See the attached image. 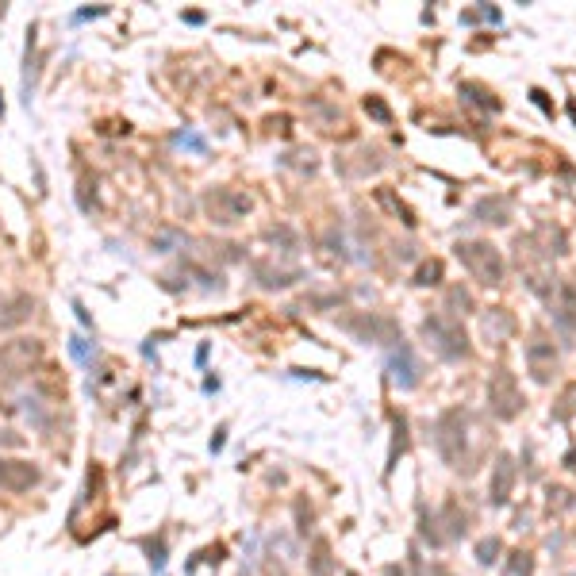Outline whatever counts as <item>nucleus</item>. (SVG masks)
I'll return each mask as SVG.
<instances>
[{
    "label": "nucleus",
    "mask_w": 576,
    "mask_h": 576,
    "mask_svg": "<svg viewBox=\"0 0 576 576\" xmlns=\"http://www.w3.org/2000/svg\"><path fill=\"white\" fill-rule=\"evenodd\" d=\"M442 280V262H423L419 265V273H415V285H423V288H430V285H438Z\"/></svg>",
    "instance_id": "aec40b11"
},
{
    "label": "nucleus",
    "mask_w": 576,
    "mask_h": 576,
    "mask_svg": "<svg viewBox=\"0 0 576 576\" xmlns=\"http://www.w3.org/2000/svg\"><path fill=\"white\" fill-rule=\"evenodd\" d=\"M568 112H573V119H576V104H568Z\"/></svg>",
    "instance_id": "e433bc0d"
},
{
    "label": "nucleus",
    "mask_w": 576,
    "mask_h": 576,
    "mask_svg": "<svg viewBox=\"0 0 576 576\" xmlns=\"http://www.w3.org/2000/svg\"><path fill=\"white\" fill-rule=\"evenodd\" d=\"M100 495H104V469H100L96 461L89 465V477H85V488H81V500H77V507H85V503H96Z\"/></svg>",
    "instance_id": "f3484780"
},
{
    "label": "nucleus",
    "mask_w": 576,
    "mask_h": 576,
    "mask_svg": "<svg viewBox=\"0 0 576 576\" xmlns=\"http://www.w3.org/2000/svg\"><path fill=\"white\" fill-rule=\"evenodd\" d=\"M388 373H392V380L403 388V392H412V388L419 384L423 369H419V362H415V350H412L407 342H396V346H392V354H388Z\"/></svg>",
    "instance_id": "1a4fd4ad"
},
{
    "label": "nucleus",
    "mask_w": 576,
    "mask_h": 576,
    "mask_svg": "<svg viewBox=\"0 0 576 576\" xmlns=\"http://www.w3.org/2000/svg\"><path fill=\"white\" fill-rule=\"evenodd\" d=\"M108 576H115V573H108Z\"/></svg>",
    "instance_id": "a19ab883"
},
{
    "label": "nucleus",
    "mask_w": 576,
    "mask_h": 576,
    "mask_svg": "<svg viewBox=\"0 0 576 576\" xmlns=\"http://www.w3.org/2000/svg\"><path fill=\"white\" fill-rule=\"evenodd\" d=\"M223 446H227V423H219V427H215V434H212V442H207V450L219 453Z\"/></svg>",
    "instance_id": "c85d7f7f"
},
{
    "label": "nucleus",
    "mask_w": 576,
    "mask_h": 576,
    "mask_svg": "<svg viewBox=\"0 0 576 576\" xmlns=\"http://www.w3.org/2000/svg\"><path fill=\"white\" fill-rule=\"evenodd\" d=\"M239 576H250V573H239Z\"/></svg>",
    "instance_id": "58836bf2"
},
{
    "label": "nucleus",
    "mask_w": 576,
    "mask_h": 576,
    "mask_svg": "<svg viewBox=\"0 0 576 576\" xmlns=\"http://www.w3.org/2000/svg\"><path fill=\"white\" fill-rule=\"evenodd\" d=\"M139 550L146 553L150 573H162V568H165V557H169V542H165L162 530H158V534H142V538H139Z\"/></svg>",
    "instance_id": "2eb2a0df"
},
{
    "label": "nucleus",
    "mask_w": 576,
    "mask_h": 576,
    "mask_svg": "<svg viewBox=\"0 0 576 576\" xmlns=\"http://www.w3.org/2000/svg\"><path fill=\"white\" fill-rule=\"evenodd\" d=\"M307 576H334V553L327 538H315L307 550Z\"/></svg>",
    "instance_id": "4468645a"
},
{
    "label": "nucleus",
    "mask_w": 576,
    "mask_h": 576,
    "mask_svg": "<svg viewBox=\"0 0 576 576\" xmlns=\"http://www.w3.org/2000/svg\"><path fill=\"white\" fill-rule=\"evenodd\" d=\"M338 327L350 330L357 342H377V346H396V342H403V338H400V327H396V319H388V315H380V312L346 315V319H338Z\"/></svg>",
    "instance_id": "20e7f679"
},
{
    "label": "nucleus",
    "mask_w": 576,
    "mask_h": 576,
    "mask_svg": "<svg viewBox=\"0 0 576 576\" xmlns=\"http://www.w3.org/2000/svg\"><path fill=\"white\" fill-rule=\"evenodd\" d=\"M423 334L434 346V354L446 357V362L469 357V338H465V327H461L457 315H427L423 319Z\"/></svg>",
    "instance_id": "7ed1b4c3"
},
{
    "label": "nucleus",
    "mask_w": 576,
    "mask_h": 576,
    "mask_svg": "<svg viewBox=\"0 0 576 576\" xmlns=\"http://www.w3.org/2000/svg\"><path fill=\"white\" fill-rule=\"evenodd\" d=\"M365 112H369L373 119H380V124H388V119H392L388 104H384V100H377V96H365Z\"/></svg>",
    "instance_id": "bb28decb"
},
{
    "label": "nucleus",
    "mask_w": 576,
    "mask_h": 576,
    "mask_svg": "<svg viewBox=\"0 0 576 576\" xmlns=\"http://www.w3.org/2000/svg\"><path fill=\"white\" fill-rule=\"evenodd\" d=\"M42 357V342L39 338H12V342L0 346V377H24V373H31V365Z\"/></svg>",
    "instance_id": "0eeeda50"
},
{
    "label": "nucleus",
    "mask_w": 576,
    "mask_h": 576,
    "mask_svg": "<svg viewBox=\"0 0 576 576\" xmlns=\"http://www.w3.org/2000/svg\"><path fill=\"white\" fill-rule=\"evenodd\" d=\"M434 446L442 453L446 465L453 469H473V453H469V415L461 412V407H450V412L438 415L434 423Z\"/></svg>",
    "instance_id": "f257e3e1"
},
{
    "label": "nucleus",
    "mask_w": 576,
    "mask_h": 576,
    "mask_svg": "<svg viewBox=\"0 0 576 576\" xmlns=\"http://www.w3.org/2000/svg\"><path fill=\"white\" fill-rule=\"evenodd\" d=\"M430 576H453V573H450V568H442V565H434V568H430Z\"/></svg>",
    "instance_id": "f704fd0d"
},
{
    "label": "nucleus",
    "mask_w": 576,
    "mask_h": 576,
    "mask_svg": "<svg viewBox=\"0 0 576 576\" xmlns=\"http://www.w3.org/2000/svg\"><path fill=\"white\" fill-rule=\"evenodd\" d=\"M503 576H534V557H530V553H523V550H515Z\"/></svg>",
    "instance_id": "a211bd4d"
},
{
    "label": "nucleus",
    "mask_w": 576,
    "mask_h": 576,
    "mask_svg": "<svg viewBox=\"0 0 576 576\" xmlns=\"http://www.w3.org/2000/svg\"><path fill=\"white\" fill-rule=\"evenodd\" d=\"M446 300H450V307H457L461 315H469L473 307H477V304H473V296L465 292V288H450V292H446Z\"/></svg>",
    "instance_id": "5701e85b"
},
{
    "label": "nucleus",
    "mask_w": 576,
    "mask_h": 576,
    "mask_svg": "<svg viewBox=\"0 0 576 576\" xmlns=\"http://www.w3.org/2000/svg\"><path fill=\"white\" fill-rule=\"evenodd\" d=\"M185 24H204V12H185Z\"/></svg>",
    "instance_id": "2f4dec72"
},
{
    "label": "nucleus",
    "mask_w": 576,
    "mask_h": 576,
    "mask_svg": "<svg viewBox=\"0 0 576 576\" xmlns=\"http://www.w3.org/2000/svg\"><path fill=\"white\" fill-rule=\"evenodd\" d=\"M530 100H534V104L542 108L545 115H553V108H550V100H545V92H538V89H534V92H530Z\"/></svg>",
    "instance_id": "7c9ffc66"
},
{
    "label": "nucleus",
    "mask_w": 576,
    "mask_h": 576,
    "mask_svg": "<svg viewBox=\"0 0 576 576\" xmlns=\"http://www.w3.org/2000/svg\"><path fill=\"white\" fill-rule=\"evenodd\" d=\"M461 92H473V100H477V104H484V108H492V112H500V100H495V92H488L484 85L465 81V85H461Z\"/></svg>",
    "instance_id": "412c9836"
},
{
    "label": "nucleus",
    "mask_w": 576,
    "mask_h": 576,
    "mask_svg": "<svg viewBox=\"0 0 576 576\" xmlns=\"http://www.w3.org/2000/svg\"><path fill=\"white\" fill-rule=\"evenodd\" d=\"M269 576H285V573H277V568H273V573H269Z\"/></svg>",
    "instance_id": "4c0bfd02"
},
{
    "label": "nucleus",
    "mask_w": 576,
    "mask_h": 576,
    "mask_svg": "<svg viewBox=\"0 0 576 576\" xmlns=\"http://www.w3.org/2000/svg\"><path fill=\"white\" fill-rule=\"evenodd\" d=\"M488 407H492V415L495 419H503V423H511V419L523 415V392H518V380H515V373L503 369V365L492 373V380H488Z\"/></svg>",
    "instance_id": "423d86ee"
},
{
    "label": "nucleus",
    "mask_w": 576,
    "mask_h": 576,
    "mask_svg": "<svg viewBox=\"0 0 576 576\" xmlns=\"http://www.w3.org/2000/svg\"><path fill=\"white\" fill-rule=\"evenodd\" d=\"M204 392H219V377H207L204 380Z\"/></svg>",
    "instance_id": "473e14b6"
},
{
    "label": "nucleus",
    "mask_w": 576,
    "mask_h": 576,
    "mask_svg": "<svg viewBox=\"0 0 576 576\" xmlns=\"http://www.w3.org/2000/svg\"><path fill=\"white\" fill-rule=\"evenodd\" d=\"M177 142H181V146H189V150H196V154H204V150H207V142L200 139V135H192V131L177 135Z\"/></svg>",
    "instance_id": "cd10ccee"
},
{
    "label": "nucleus",
    "mask_w": 576,
    "mask_h": 576,
    "mask_svg": "<svg viewBox=\"0 0 576 576\" xmlns=\"http://www.w3.org/2000/svg\"><path fill=\"white\" fill-rule=\"evenodd\" d=\"M500 550H503L500 538H480L477 542V561L480 565H495V561H500Z\"/></svg>",
    "instance_id": "6ab92c4d"
},
{
    "label": "nucleus",
    "mask_w": 576,
    "mask_h": 576,
    "mask_svg": "<svg viewBox=\"0 0 576 576\" xmlns=\"http://www.w3.org/2000/svg\"><path fill=\"white\" fill-rule=\"evenodd\" d=\"M473 219L477 223H492V227L511 223V196H484L477 207H473Z\"/></svg>",
    "instance_id": "ddd939ff"
},
{
    "label": "nucleus",
    "mask_w": 576,
    "mask_h": 576,
    "mask_svg": "<svg viewBox=\"0 0 576 576\" xmlns=\"http://www.w3.org/2000/svg\"><path fill=\"white\" fill-rule=\"evenodd\" d=\"M35 312V300L27 296V292H19V296H12L8 304H4V315H0V327H16V323L31 319Z\"/></svg>",
    "instance_id": "dca6fc26"
},
{
    "label": "nucleus",
    "mask_w": 576,
    "mask_h": 576,
    "mask_svg": "<svg viewBox=\"0 0 576 576\" xmlns=\"http://www.w3.org/2000/svg\"><path fill=\"white\" fill-rule=\"evenodd\" d=\"M377 200H380V204H384V207H392L396 215H403V223H407V227H412V223H415V219H412V212H407V207H403V204H400V200H396L388 189H377Z\"/></svg>",
    "instance_id": "a878e982"
},
{
    "label": "nucleus",
    "mask_w": 576,
    "mask_h": 576,
    "mask_svg": "<svg viewBox=\"0 0 576 576\" xmlns=\"http://www.w3.org/2000/svg\"><path fill=\"white\" fill-rule=\"evenodd\" d=\"M196 557H200V561H207V565H219V561L227 557V545H223V542H215V545H207V550H200ZM200 561H192V565H189V573L200 565Z\"/></svg>",
    "instance_id": "393cba45"
},
{
    "label": "nucleus",
    "mask_w": 576,
    "mask_h": 576,
    "mask_svg": "<svg viewBox=\"0 0 576 576\" xmlns=\"http://www.w3.org/2000/svg\"><path fill=\"white\" fill-rule=\"evenodd\" d=\"M511 488H515V461L507 453H500L492 465V480H488V500H492V507H507Z\"/></svg>",
    "instance_id": "9b49d317"
},
{
    "label": "nucleus",
    "mask_w": 576,
    "mask_h": 576,
    "mask_svg": "<svg viewBox=\"0 0 576 576\" xmlns=\"http://www.w3.org/2000/svg\"><path fill=\"white\" fill-rule=\"evenodd\" d=\"M42 484V469L35 461L24 457H0V492H12V495H24L31 488Z\"/></svg>",
    "instance_id": "6e6552de"
},
{
    "label": "nucleus",
    "mask_w": 576,
    "mask_h": 576,
    "mask_svg": "<svg viewBox=\"0 0 576 576\" xmlns=\"http://www.w3.org/2000/svg\"><path fill=\"white\" fill-rule=\"evenodd\" d=\"M407 450V419H396V442H392V453H388V469H392L396 465V457H400V453Z\"/></svg>",
    "instance_id": "4be33fe9"
},
{
    "label": "nucleus",
    "mask_w": 576,
    "mask_h": 576,
    "mask_svg": "<svg viewBox=\"0 0 576 576\" xmlns=\"http://www.w3.org/2000/svg\"><path fill=\"white\" fill-rule=\"evenodd\" d=\"M550 307H553V323L565 334H573L576 330V285L573 280H561L557 292H550Z\"/></svg>",
    "instance_id": "f8f14e48"
},
{
    "label": "nucleus",
    "mask_w": 576,
    "mask_h": 576,
    "mask_svg": "<svg viewBox=\"0 0 576 576\" xmlns=\"http://www.w3.org/2000/svg\"><path fill=\"white\" fill-rule=\"evenodd\" d=\"M250 207H254V200L239 189H227V185H212V189L204 192V212H207V219L219 223V227L239 223Z\"/></svg>",
    "instance_id": "39448f33"
},
{
    "label": "nucleus",
    "mask_w": 576,
    "mask_h": 576,
    "mask_svg": "<svg viewBox=\"0 0 576 576\" xmlns=\"http://www.w3.org/2000/svg\"><path fill=\"white\" fill-rule=\"evenodd\" d=\"M69 350H74V357H81V362H85V357H89V346H85V338H69Z\"/></svg>",
    "instance_id": "c756f323"
},
{
    "label": "nucleus",
    "mask_w": 576,
    "mask_h": 576,
    "mask_svg": "<svg viewBox=\"0 0 576 576\" xmlns=\"http://www.w3.org/2000/svg\"><path fill=\"white\" fill-rule=\"evenodd\" d=\"M565 576H576V573H565Z\"/></svg>",
    "instance_id": "ea45409f"
},
{
    "label": "nucleus",
    "mask_w": 576,
    "mask_h": 576,
    "mask_svg": "<svg viewBox=\"0 0 576 576\" xmlns=\"http://www.w3.org/2000/svg\"><path fill=\"white\" fill-rule=\"evenodd\" d=\"M453 250H457L461 265H465V269H469L473 277L480 280V285H488V288L503 285V273H507V265H503V254L492 246V242H480V239H461Z\"/></svg>",
    "instance_id": "f03ea898"
},
{
    "label": "nucleus",
    "mask_w": 576,
    "mask_h": 576,
    "mask_svg": "<svg viewBox=\"0 0 576 576\" xmlns=\"http://www.w3.org/2000/svg\"><path fill=\"white\" fill-rule=\"evenodd\" d=\"M74 312H77V319H81V323H85V327H89V323H92V319H89V312H85V307H81V304H74Z\"/></svg>",
    "instance_id": "72a5a7b5"
},
{
    "label": "nucleus",
    "mask_w": 576,
    "mask_h": 576,
    "mask_svg": "<svg viewBox=\"0 0 576 576\" xmlns=\"http://www.w3.org/2000/svg\"><path fill=\"white\" fill-rule=\"evenodd\" d=\"M384 576H403V568H400V565H388V568H384Z\"/></svg>",
    "instance_id": "c9c22d12"
},
{
    "label": "nucleus",
    "mask_w": 576,
    "mask_h": 576,
    "mask_svg": "<svg viewBox=\"0 0 576 576\" xmlns=\"http://www.w3.org/2000/svg\"><path fill=\"white\" fill-rule=\"evenodd\" d=\"M312 523H315V511H312V503H304V495L296 500V530L300 534H307L312 530Z\"/></svg>",
    "instance_id": "b1692460"
},
{
    "label": "nucleus",
    "mask_w": 576,
    "mask_h": 576,
    "mask_svg": "<svg viewBox=\"0 0 576 576\" xmlns=\"http://www.w3.org/2000/svg\"><path fill=\"white\" fill-rule=\"evenodd\" d=\"M527 365L538 384H550L553 373H557V350H553V342H542V338L527 342Z\"/></svg>",
    "instance_id": "9d476101"
}]
</instances>
